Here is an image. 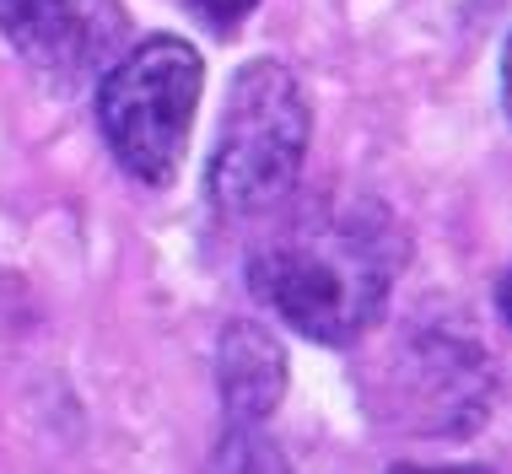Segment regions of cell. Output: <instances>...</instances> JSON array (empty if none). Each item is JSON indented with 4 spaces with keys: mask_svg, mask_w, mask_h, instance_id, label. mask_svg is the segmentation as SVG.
I'll return each instance as SVG.
<instances>
[{
    "mask_svg": "<svg viewBox=\"0 0 512 474\" xmlns=\"http://www.w3.org/2000/svg\"><path fill=\"white\" fill-rule=\"evenodd\" d=\"M405 232L389 205H335L270 237L248 259V286L313 345H351L383 318L405 270Z\"/></svg>",
    "mask_w": 512,
    "mask_h": 474,
    "instance_id": "1",
    "label": "cell"
},
{
    "mask_svg": "<svg viewBox=\"0 0 512 474\" xmlns=\"http://www.w3.org/2000/svg\"><path fill=\"white\" fill-rule=\"evenodd\" d=\"M313 141V103L292 65L248 60L221 103L205 194L221 216H265L297 189Z\"/></svg>",
    "mask_w": 512,
    "mask_h": 474,
    "instance_id": "2",
    "label": "cell"
},
{
    "mask_svg": "<svg viewBox=\"0 0 512 474\" xmlns=\"http://www.w3.org/2000/svg\"><path fill=\"white\" fill-rule=\"evenodd\" d=\"M205 92V60L184 38H141L135 49H119L103 65L98 81V124L114 162L130 178L162 189L173 184L178 162L189 146V124H195Z\"/></svg>",
    "mask_w": 512,
    "mask_h": 474,
    "instance_id": "3",
    "label": "cell"
},
{
    "mask_svg": "<svg viewBox=\"0 0 512 474\" xmlns=\"http://www.w3.org/2000/svg\"><path fill=\"white\" fill-rule=\"evenodd\" d=\"M383 394H389V415L399 421V431L464 437L491 410V361L475 334L464 329H405L389 361V378H383Z\"/></svg>",
    "mask_w": 512,
    "mask_h": 474,
    "instance_id": "4",
    "label": "cell"
},
{
    "mask_svg": "<svg viewBox=\"0 0 512 474\" xmlns=\"http://www.w3.org/2000/svg\"><path fill=\"white\" fill-rule=\"evenodd\" d=\"M0 33L33 71L87 81L124 49L130 17L119 0H0Z\"/></svg>",
    "mask_w": 512,
    "mask_h": 474,
    "instance_id": "5",
    "label": "cell"
},
{
    "mask_svg": "<svg viewBox=\"0 0 512 474\" xmlns=\"http://www.w3.org/2000/svg\"><path fill=\"white\" fill-rule=\"evenodd\" d=\"M286 345L254 318H232L216 340V388L227 421H265L286 399Z\"/></svg>",
    "mask_w": 512,
    "mask_h": 474,
    "instance_id": "6",
    "label": "cell"
},
{
    "mask_svg": "<svg viewBox=\"0 0 512 474\" xmlns=\"http://www.w3.org/2000/svg\"><path fill=\"white\" fill-rule=\"evenodd\" d=\"M205 474H292L286 453L265 437L259 421H227V431L211 448V469Z\"/></svg>",
    "mask_w": 512,
    "mask_h": 474,
    "instance_id": "7",
    "label": "cell"
},
{
    "mask_svg": "<svg viewBox=\"0 0 512 474\" xmlns=\"http://www.w3.org/2000/svg\"><path fill=\"white\" fill-rule=\"evenodd\" d=\"M259 0H189V11L211 27V33H238V27L254 17Z\"/></svg>",
    "mask_w": 512,
    "mask_h": 474,
    "instance_id": "8",
    "label": "cell"
},
{
    "mask_svg": "<svg viewBox=\"0 0 512 474\" xmlns=\"http://www.w3.org/2000/svg\"><path fill=\"white\" fill-rule=\"evenodd\" d=\"M394 474H491V469H480V464H469V469H421V464H399Z\"/></svg>",
    "mask_w": 512,
    "mask_h": 474,
    "instance_id": "9",
    "label": "cell"
}]
</instances>
